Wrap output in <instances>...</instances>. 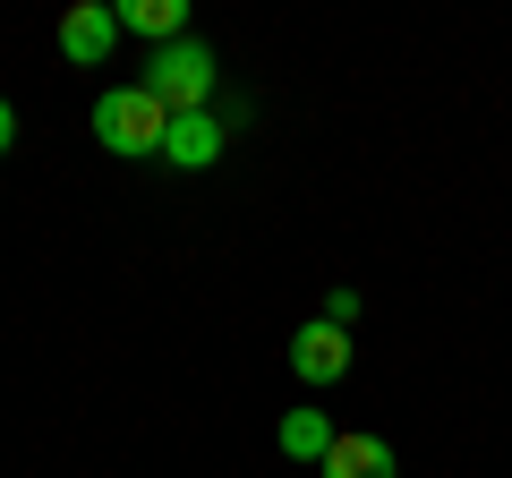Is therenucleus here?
Here are the masks:
<instances>
[{
  "label": "nucleus",
  "mask_w": 512,
  "mask_h": 478,
  "mask_svg": "<svg viewBox=\"0 0 512 478\" xmlns=\"http://www.w3.org/2000/svg\"><path fill=\"white\" fill-rule=\"evenodd\" d=\"M111 43H120V9H94V0H77L69 18H60V60H69V69H103Z\"/></svg>",
  "instance_id": "nucleus-4"
},
{
  "label": "nucleus",
  "mask_w": 512,
  "mask_h": 478,
  "mask_svg": "<svg viewBox=\"0 0 512 478\" xmlns=\"http://www.w3.org/2000/svg\"><path fill=\"white\" fill-rule=\"evenodd\" d=\"M350 350H359V342H350L342 325H325V316H316V325L291 333V376L325 393V385H342V376H350Z\"/></svg>",
  "instance_id": "nucleus-3"
},
{
  "label": "nucleus",
  "mask_w": 512,
  "mask_h": 478,
  "mask_svg": "<svg viewBox=\"0 0 512 478\" xmlns=\"http://www.w3.org/2000/svg\"><path fill=\"white\" fill-rule=\"evenodd\" d=\"M18 146V111H9V94H0V154Z\"/></svg>",
  "instance_id": "nucleus-10"
},
{
  "label": "nucleus",
  "mask_w": 512,
  "mask_h": 478,
  "mask_svg": "<svg viewBox=\"0 0 512 478\" xmlns=\"http://www.w3.org/2000/svg\"><path fill=\"white\" fill-rule=\"evenodd\" d=\"M325 325H342V333L359 325V291H333V299H325Z\"/></svg>",
  "instance_id": "nucleus-9"
},
{
  "label": "nucleus",
  "mask_w": 512,
  "mask_h": 478,
  "mask_svg": "<svg viewBox=\"0 0 512 478\" xmlns=\"http://www.w3.org/2000/svg\"><path fill=\"white\" fill-rule=\"evenodd\" d=\"M94 137H103L111 154H163V137H171V111L154 103L146 86H111V94H94Z\"/></svg>",
  "instance_id": "nucleus-2"
},
{
  "label": "nucleus",
  "mask_w": 512,
  "mask_h": 478,
  "mask_svg": "<svg viewBox=\"0 0 512 478\" xmlns=\"http://www.w3.org/2000/svg\"><path fill=\"white\" fill-rule=\"evenodd\" d=\"M137 86L154 94V103L171 111V120H188V111H214V86H222V60L205 52L197 35H180V43H163V52L146 60V77Z\"/></svg>",
  "instance_id": "nucleus-1"
},
{
  "label": "nucleus",
  "mask_w": 512,
  "mask_h": 478,
  "mask_svg": "<svg viewBox=\"0 0 512 478\" xmlns=\"http://www.w3.org/2000/svg\"><path fill=\"white\" fill-rule=\"evenodd\" d=\"M325 478H402V461H393V444L384 436H333V453H325Z\"/></svg>",
  "instance_id": "nucleus-5"
},
{
  "label": "nucleus",
  "mask_w": 512,
  "mask_h": 478,
  "mask_svg": "<svg viewBox=\"0 0 512 478\" xmlns=\"http://www.w3.org/2000/svg\"><path fill=\"white\" fill-rule=\"evenodd\" d=\"M120 35H146L154 52L188 35V0H120Z\"/></svg>",
  "instance_id": "nucleus-7"
},
{
  "label": "nucleus",
  "mask_w": 512,
  "mask_h": 478,
  "mask_svg": "<svg viewBox=\"0 0 512 478\" xmlns=\"http://www.w3.org/2000/svg\"><path fill=\"white\" fill-rule=\"evenodd\" d=\"M333 436H342V427H333L325 410H282V427H274V444H282V453H291V461H316V470H325Z\"/></svg>",
  "instance_id": "nucleus-8"
},
{
  "label": "nucleus",
  "mask_w": 512,
  "mask_h": 478,
  "mask_svg": "<svg viewBox=\"0 0 512 478\" xmlns=\"http://www.w3.org/2000/svg\"><path fill=\"white\" fill-rule=\"evenodd\" d=\"M214 154H222V120H214V111H188V120H171V137H163V163L205 171Z\"/></svg>",
  "instance_id": "nucleus-6"
}]
</instances>
